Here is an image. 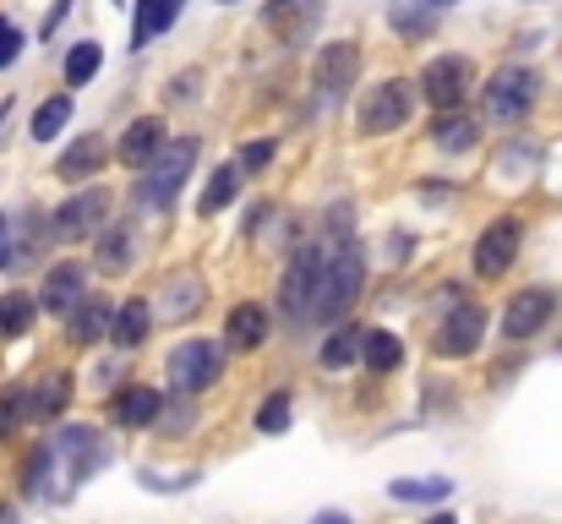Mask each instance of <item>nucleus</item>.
<instances>
[{
	"mask_svg": "<svg viewBox=\"0 0 562 524\" xmlns=\"http://www.w3.org/2000/svg\"><path fill=\"white\" fill-rule=\"evenodd\" d=\"M33 312H38L33 296H22V290L0 296V339H22V334L33 328Z\"/></svg>",
	"mask_w": 562,
	"mask_h": 524,
	"instance_id": "nucleus-31",
	"label": "nucleus"
},
{
	"mask_svg": "<svg viewBox=\"0 0 562 524\" xmlns=\"http://www.w3.org/2000/svg\"><path fill=\"white\" fill-rule=\"evenodd\" d=\"M22 415H27V388H5L0 393V432H11Z\"/></svg>",
	"mask_w": 562,
	"mask_h": 524,
	"instance_id": "nucleus-36",
	"label": "nucleus"
},
{
	"mask_svg": "<svg viewBox=\"0 0 562 524\" xmlns=\"http://www.w3.org/2000/svg\"><path fill=\"white\" fill-rule=\"evenodd\" d=\"M361 77V49L356 44H323L312 60V88L323 93V104H339Z\"/></svg>",
	"mask_w": 562,
	"mask_h": 524,
	"instance_id": "nucleus-11",
	"label": "nucleus"
},
{
	"mask_svg": "<svg viewBox=\"0 0 562 524\" xmlns=\"http://www.w3.org/2000/svg\"><path fill=\"white\" fill-rule=\"evenodd\" d=\"M148 328H154V306L137 296V301H121V306H115L110 339H115V349H137L143 339H148Z\"/></svg>",
	"mask_w": 562,
	"mask_h": 524,
	"instance_id": "nucleus-21",
	"label": "nucleus"
},
{
	"mask_svg": "<svg viewBox=\"0 0 562 524\" xmlns=\"http://www.w3.org/2000/svg\"><path fill=\"white\" fill-rule=\"evenodd\" d=\"M393 27H398L404 38H426L431 16H420V11H409V5H393Z\"/></svg>",
	"mask_w": 562,
	"mask_h": 524,
	"instance_id": "nucleus-38",
	"label": "nucleus"
},
{
	"mask_svg": "<svg viewBox=\"0 0 562 524\" xmlns=\"http://www.w3.org/2000/svg\"><path fill=\"white\" fill-rule=\"evenodd\" d=\"M552 312H558V296L552 290H519L508 301V312H503V334L508 339H536L552 323Z\"/></svg>",
	"mask_w": 562,
	"mask_h": 524,
	"instance_id": "nucleus-16",
	"label": "nucleus"
},
{
	"mask_svg": "<svg viewBox=\"0 0 562 524\" xmlns=\"http://www.w3.org/2000/svg\"><path fill=\"white\" fill-rule=\"evenodd\" d=\"M268 306H257V301H240L229 317H224V345L229 349H257L268 339Z\"/></svg>",
	"mask_w": 562,
	"mask_h": 524,
	"instance_id": "nucleus-19",
	"label": "nucleus"
},
{
	"mask_svg": "<svg viewBox=\"0 0 562 524\" xmlns=\"http://www.w3.org/2000/svg\"><path fill=\"white\" fill-rule=\"evenodd\" d=\"M415 88H420L426 104H437V110H459L464 93L475 88V66H470L464 55H437V60H426V71H420Z\"/></svg>",
	"mask_w": 562,
	"mask_h": 524,
	"instance_id": "nucleus-8",
	"label": "nucleus"
},
{
	"mask_svg": "<svg viewBox=\"0 0 562 524\" xmlns=\"http://www.w3.org/2000/svg\"><path fill=\"white\" fill-rule=\"evenodd\" d=\"M165 148H170L165 121H159V115H137V121L121 132V148H115V154H121V165H126V170H148Z\"/></svg>",
	"mask_w": 562,
	"mask_h": 524,
	"instance_id": "nucleus-15",
	"label": "nucleus"
},
{
	"mask_svg": "<svg viewBox=\"0 0 562 524\" xmlns=\"http://www.w3.org/2000/svg\"><path fill=\"white\" fill-rule=\"evenodd\" d=\"M93 241H99V246H93V263H99L104 274H126V268H132V230H126V224L110 219Z\"/></svg>",
	"mask_w": 562,
	"mask_h": 524,
	"instance_id": "nucleus-23",
	"label": "nucleus"
},
{
	"mask_svg": "<svg viewBox=\"0 0 562 524\" xmlns=\"http://www.w3.org/2000/svg\"><path fill=\"white\" fill-rule=\"evenodd\" d=\"M426 5H431V11H442V5H453V0H426Z\"/></svg>",
	"mask_w": 562,
	"mask_h": 524,
	"instance_id": "nucleus-44",
	"label": "nucleus"
},
{
	"mask_svg": "<svg viewBox=\"0 0 562 524\" xmlns=\"http://www.w3.org/2000/svg\"><path fill=\"white\" fill-rule=\"evenodd\" d=\"M323 16H328V0H268V5H262V27H268L284 49L312 44V33L323 27Z\"/></svg>",
	"mask_w": 562,
	"mask_h": 524,
	"instance_id": "nucleus-7",
	"label": "nucleus"
},
{
	"mask_svg": "<svg viewBox=\"0 0 562 524\" xmlns=\"http://www.w3.org/2000/svg\"><path fill=\"white\" fill-rule=\"evenodd\" d=\"M66 399H71V377H66V371H49V377H38V382L27 388V415L49 421V415L66 410Z\"/></svg>",
	"mask_w": 562,
	"mask_h": 524,
	"instance_id": "nucleus-27",
	"label": "nucleus"
},
{
	"mask_svg": "<svg viewBox=\"0 0 562 524\" xmlns=\"http://www.w3.org/2000/svg\"><path fill=\"white\" fill-rule=\"evenodd\" d=\"M312 524H350V520H345L339 509H328V514H317V520H312Z\"/></svg>",
	"mask_w": 562,
	"mask_h": 524,
	"instance_id": "nucleus-41",
	"label": "nucleus"
},
{
	"mask_svg": "<svg viewBox=\"0 0 562 524\" xmlns=\"http://www.w3.org/2000/svg\"><path fill=\"white\" fill-rule=\"evenodd\" d=\"M159 410H165V393H159V388H143V382H132V388H121V393L110 399V415H115V426H126V432L154 426Z\"/></svg>",
	"mask_w": 562,
	"mask_h": 524,
	"instance_id": "nucleus-18",
	"label": "nucleus"
},
{
	"mask_svg": "<svg viewBox=\"0 0 562 524\" xmlns=\"http://www.w3.org/2000/svg\"><path fill=\"white\" fill-rule=\"evenodd\" d=\"M273 154H279V143H273V137H257V143H246V148H240V159H235V165H240V175H262L268 165H273Z\"/></svg>",
	"mask_w": 562,
	"mask_h": 524,
	"instance_id": "nucleus-35",
	"label": "nucleus"
},
{
	"mask_svg": "<svg viewBox=\"0 0 562 524\" xmlns=\"http://www.w3.org/2000/svg\"><path fill=\"white\" fill-rule=\"evenodd\" d=\"M426 524H459V520H453V514H431Z\"/></svg>",
	"mask_w": 562,
	"mask_h": 524,
	"instance_id": "nucleus-43",
	"label": "nucleus"
},
{
	"mask_svg": "<svg viewBox=\"0 0 562 524\" xmlns=\"http://www.w3.org/2000/svg\"><path fill=\"white\" fill-rule=\"evenodd\" d=\"M176 11H181V0H137V11H132V55L148 49L159 33H170Z\"/></svg>",
	"mask_w": 562,
	"mask_h": 524,
	"instance_id": "nucleus-20",
	"label": "nucleus"
},
{
	"mask_svg": "<svg viewBox=\"0 0 562 524\" xmlns=\"http://www.w3.org/2000/svg\"><path fill=\"white\" fill-rule=\"evenodd\" d=\"M481 339H486V306L481 301H453L437 323V355L464 360V355L481 349Z\"/></svg>",
	"mask_w": 562,
	"mask_h": 524,
	"instance_id": "nucleus-10",
	"label": "nucleus"
},
{
	"mask_svg": "<svg viewBox=\"0 0 562 524\" xmlns=\"http://www.w3.org/2000/svg\"><path fill=\"white\" fill-rule=\"evenodd\" d=\"M519 241H525V230H519V219H514V213L492 219V224L475 235V252H470L475 274H481V279H503V274L519 263Z\"/></svg>",
	"mask_w": 562,
	"mask_h": 524,
	"instance_id": "nucleus-9",
	"label": "nucleus"
},
{
	"mask_svg": "<svg viewBox=\"0 0 562 524\" xmlns=\"http://www.w3.org/2000/svg\"><path fill=\"white\" fill-rule=\"evenodd\" d=\"M361 345H367V334H361V328H339V334L323 345V366H328V371L356 366V360H361Z\"/></svg>",
	"mask_w": 562,
	"mask_h": 524,
	"instance_id": "nucleus-32",
	"label": "nucleus"
},
{
	"mask_svg": "<svg viewBox=\"0 0 562 524\" xmlns=\"http://www.w3.org/2000/svg\"><path fill=\"white\" fill-rule=\"evenodd\" d=\"M49 454L71 465V481H88V476L110 459L104 443H99V432H88V426H60V432L49 437Z\"/></svg>",
	"mask_w": 562,
	"mask_h": 524,
	"instance_id": "nucleus-14",
	"label": "nucleus"
},
{
	"mask_svg": "<svg viewBox=\"0 0 562 524\" xmlns=\"http://www.w3.org/2000/svg\"><path fill=\"white\" fill-rule=\"evenodd\" d=\"M361 360L372 366L376 377L398 371V360H404V345H398V334H387V328H367V345H361Z\"/></svg>",
	"mask_w": 562,
	"mask_h": 524,
	"instance_id": "nucleus-30",
	"label": "nucleus"
},
{
	"mask_svg": "<svg viewBox=\"0 0 562 524\" xmlns=\"http://www.w3.org/2000/svg\"><path fill=\"white\" fill-rule=\"evenodd\" d=\"M99 66H104V44L99 38H77L66 49V88H88L99 77Z\"/></svg>",
	"mask_w": 562,
	"mask_h": 524,
	"instance_id": "nucleus-28",
	"label": "nucleus"
},
{
	"mask_svg": "<svg viewBox=\"0 0 562 524\" xmlns=\"http://www.w3.org/2000/svg\"><path fill=\"white\" fill-rule=\"evenodd\" d=\"M536 93H541V77L530 66H497L481 88V110H486V121H525Z\"/></svg>",
	"mask_w": 562,
	"mask_h": 524,
	"instance_id": "nucleus-5",
	"label": "nucleus"
},
{
	"mask_svg": "<svg viewBox=\"0 0 562 524\" xmlns=\"http://www.w3.org/2000/svg\"><path fill=\"white\" fill-rule=\"evenodd\" d=\"M110 323H115V306H110L104 296L82 301V306L71 312V345H99V339L110 334Z\"/></svg>",
	"mask_w": 562,
	"mask_h": 524,
	"instance_id": "nucleus-24",
	"label": "nucleus"
},
{
	"mask_svg": "<svg viewBox=\"0 0 562 524\" xmlns=\"http://www.w3.org/2000/svg\"><path fill=\"white\" fill-rule=\"evenodd\" d=\"M104 159H110V143H104L99 132H82V137H77V143H71V148L55 159V175H60L66 186H88L93 175L104 170Z\"/></svg>",
	"mask_w": 562,
	"mask_h": 524,
	"instance_id": "nucleus-17",
	"label": "nucleus"
},
{
	"mask_svg": "<svg viewBox=\"0 0 562 524\" xmlns=\"http://www.w3.org/2000/svg\"><path fill=\"white\" fill-rule=\"evenodd\" d=\"M475 121L470 115H459V110H437V121H431V143L437 148H448V154H470L475 148Z\"/></svg>",
	"mask_w": 562,
	"mask_h": 524,
	"instance_id": "nucleus-26",
	"label": "nucleus"
},
{
	"mask_svg": "<svg viewBox=\"0 0 562 524\" xmlns=\"http://www.w3.org/2000/svg\"><path fill=\"white\" fill-rule=\"evenodd\" d=\"M415 99H420V88L404 82V77H387V82L367 88V99H361V132H367V137L398 132V126L415 115Z\"/></svg>",
	"mask_w": 562,
	"mask_h": 524,
	"instance_id": "nucleus-6",
	"label": "nucleus"
},
{
	"mask_svg": "<svg viewBox=\"0 0 562 524\" xmlns=\"http://www.w3.org/2000/svg\"><path fill=\"white\" fill-rule=\"evenodd\" d=\"M88 301V268L82 263H49L44 285H38V312L49 317H71Z\"/></svg>",
	"mask_w": 562,
	"mask_h": 524,
	"instance_id": "nucleus-12",
	"label": "nucleus"
},
{
	"mask_svg": "<svg viewBox=\"0 0 562 524\" xmlns=\"http://www.w3.org/2000/svg\"><path fill=\"white\" fill-rule=\"evenodd\" d=\"M104 224H110V191H104V186H82V191H71V197L44 219V235L60 241V246H71V241L99 235Z\"/></svg>",
	"mask_w": 562,
	"mask_h": 524,
	"instance_id": "nucleus-4",
	"label": "nucleus"
},
{
	"mask_svg": "<svg viewBox=\"0 0 562 524\" xmlns=\"http://www.w3.org/2000/svg\"><path fill=\"white\" fill-rule=\"evenodd\" d=\"M257 432H262V437L290 432V388H273V393L257 404Z\"/></svg>",
	"mask_w": 562,
	"mask_h": 524,
	"instance_id": "nucleus-33",
	"label": "nucleus"
},
{
	"mask_svg": "<svg viewBox=\"0 0 562 524\" xmlns=\"http://www.w3.org/2000/svg\"><path fill=\"white\" fill-rule=\"evenodd\" d=\"M323 274H328V241H306L290 268H284V290H279V306L290 323H312V306H317V290H323Z\"/></svg>",
	"mask_w": 562,
	"mask_h": 524,
	"instance_id": "nucleus-3",
	"label": "nucleus"
},
{
	"mask_svg": "<svg viewBox=\"0 0 562 524\" xmlns=\"http://www.w3.org/2000/svg\"><path fill=\"white\" fill-rule=\"evenodd\" d=\"M240 180H246V175H240V165H218V170L207 175L202 197H196V213H202V219H218V213H224V208L240 197Z\"/></svg>",
	"mask_w": 562,
	"mask_h": 524,
	"instance_id": "nucleus-22",
	"label": "nucleus"
},
{
	"mask_svg": "<svg viewBox=\"0 0 562 524\" xmlns=\"http://www.w3.org/2000/svg\"><path fill=\"white\" fill-rule=\"evenodd\" d=\"M22 44H27V38H22V27H16L11 16H0V71H5V66H16Z\"/></svg>",
	"mask_w": 562,
	"mask_h": 524,
	"instance_id": "nucleus-37",
	"label": "nucleus"
},
{
	"mask_svg": "<svg viewBox=\"0 0 562 524\" xmlns=\"http://www.w3.org/2000/svg\"><path fill=\"white\" fill-rule=\"evenodd\" d=\"M165 312L170 317H191L202 306V274L196 268H181V274H165Z\"/></svg>",
	"mask_w": 562,
	"mask_h": 524,
	"instance_id": "nucleus-25",
	"label": "nucleus"
},
{
	"mask_svg": "<svg viewBox=\"0 0 562 524\" xmlns=\"http://www.w3.org/2000/svg\"><path fill=\"white\" fill-rule=\"evenodd\" d=\"M218 5H235V0H218Z\"/></svg>",
	"mask_w": 562,
	"mask_h": 524,
	"instance_id": "nucleus-45",
	"label": "nucleus"
},
{
	"mask_svg": "<svg viewBox=\"0 0 562 524\" xmlns=\"http://www.w3.org/2000/svg\"><path fill=\"white\" fill-rule=\"evenodd\" d=\"M66 121H71V93H55V99H44L38 110H33V143H55L60 132H66Z\"/></svg>",
	"mask_w": 562,
	"mask_h": 524,
	"instance_id": "nucleus-29",
	"label": "nucleus"
},
{
	"mask_svg": "<svg viewBox=\"0 0 562 524\" xmlns=\"http://www.w3.org/2000/svg\"><path fill=\"white\" fill-rule=\"evenodd\" d=\"M0 268H16V219L0 213Z\"/></svg>",
	"mask_w": 562,
	"mask_h": 524,
	"instance_id": "nucleus-39",
	"label": "nucleus"
},
{
	"mask_svg": "<svg viewBox=\"0 0 562 524\" xmlns=\"http://www.w3.org/2000/svg\"><path fill=\"white\" fill-rule=\"evenodd\" d=\"M71 5H77V0H55V5H49V16H44V27H38V33H44V38H49V33H60V22H66V16H71Z\"/></svg>",
	"mask_w": 562,
	"mask_h": 524,
	"instance_id": "nucleus-40",
	"label": "nucleus"
},
{
	"mask_svg": "<svg viewBox=\"0 0 562 524\" xmlns=\"http://www.w3.org/2000/svg\"><path fill=\"white\" fill-rule=\"evenodd\" d=\"M196 154H202V143H196V137H181V143H170L148 170H137V186H132V213H165V208L181 197V186H187Z\"/></svg>",
	"mask_w": 562,
	"mask_h": 524,
	"instance_id": "nucleus-2",
	"label": "nucleus"
},
{
	"mask_svg": "<svg viewBox=\"0 0 562 524\" xmlns=\"http://www.w3.org/2000/svg\"><path fill=\"white\" fill-rule=\"evenodd\" d=\"M387 498L393 503H448L453 498V481H393Z\"/></svg>",
	"mask_w": 562,
	"mask_h": 524,
	"instance_id": "nucleus-34",
	"label": "nucleus"
},
{
	"mask_svg": "<svg viewBox=\"0 0 562 524\" xmlns=\"http://www.w3.org/2000/svg\"><path fill=\"white\" fill-rule=\"evenodd\" d=\"M361 285H367V252H361L350 235H334V241H328V274H323L312 323H339V317L356 306Z\"/></svg>",
	"mask_w": 562,
	"mask_h": 524,
	"instance_id": "nucleus-1",
	"label": "nucleus"
},
{
	"mask_svg": "<svg viewBox=\"0 0 562 524\" xmlns=\"http://www.w3.org/2000/svg\"><path fill=\"white\" fill-rule=\"evenodd\" d=\"M0 524H16V509H11V503H0Z\"/></svg>",
	"mask_w": 562,
	"mask_h": 524,
	"instance_id": "nucleus-42",
	"label": "nucleus"
},
{
	"mask_svg": "<svg viewBox=\"0 0 562 524\" xmlns=\"http://www.w3.org/2000/svg\"><path fill=\"white\" fill-rule=\"evenodd\" d=\"M218 366H224V355H218V345H207V339H187V345L170 349V382H176V393H202L218 377Z\"/></svg>",
	"mask_w": 562,
	"mask_h": 524,
	"instance_id": "nucleus-13",
	"label": "nucleus"
}]
</instances>
